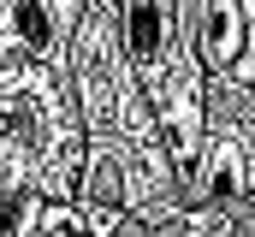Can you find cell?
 I'll return each mask as SVG.
<instances>
[{"mask_svg":"<svg viewBox=\"0 0 255 237\" xmlns=\"http://www.w3.org/2000/svg\"><path fill=\"white\" fill-rule=\"evenodd\" d=\"M184 36H190V59L202 71V83L214 77H238V65L250 59V12L244 0H190L184 6Z\"/></svg>","mask_w":255,"mask_h":237,"instance_id":"obj_1","label":"cell"},{"mask_svg":"<svg viewBox=\"0 0 255 237\" xmlns=\"http://www.w3.org/2000/svg\"><path fill=\"white\" fill-rule=\"evenodd\" d=\"M101 6H119V0H101Z\"/></svg>","mask_w":255,"mask_h":237,"instance_id":"obj_3","label":"cell"},{"mask_svg":"<svg viewBox=\"0 0 255 237\" xmlns=\"http://www.w3.org/2000/svg\"><path fill=\"white\" fill-rule=\"evenodd\" d=\"M6 24H12V42L24 48L30 59H48L60 48V12H54V0H12V12H6Z\"/></svg>","mask_w":255,"mask_h":237,"instance_id":"obj_2","label":"cell"}]
</instances>
